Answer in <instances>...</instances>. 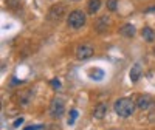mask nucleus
I'll return each instance as SVG.
<instances>
[{
  "instance_id": "nucleus-1",
  "label": "nucleus",
  "mask_w": 155,
  "mask_h": 130,
  "mask_svg": "<svg viewBox=\"0 0 155 130\" xmlns=\"http://www.w3.org/2000/svg\"><path fill=\"white\" fill-rule=\"evenodd\" d=\"M135 109H137V102H134L130 98H120L113 104L115 113L118 116H121V118H130L135 112Z\"/></svg>"
},
{
  "instance_id": "nucleus-2",
  "label": "nucleus",
  "mask_w": 155,
  "mask_h": 130,
  "mask_svg": "<svg viewBox=\"0 0 155 130\" xmlns=\"http://www.w3.org/2000/svg\"><path fill=\"white\" fill-rule=\"evenodd\" d=\"M85 12L81 9H73L71 12H68V17H67V27L71 30H79L85 25Z\"/></svg>"
},
{
  "instance_id": "nucleus-3",
  "label": "nucleus",
  "mask_w": 155,
  "mask_h": 130,
  "mask_svg": "<svg viewBox=\"0 0 155 130\" xmlns=\"http://www.w3.org/2000/svg\"><path fill=\"white\" fill-rule=\"evenodd\" d=\"M67 14V6L64 5V3H56L53 5L50 9H48V14H47V19L50 22H61L64 17H65Z\"/></svg>"
},
{
  "instance_id": "nucleus-4",
  "label": "nucleus",
  "mask_w": 155,
  "mask_h": 130,
  "mask_svg": "<svg viewBox=\"0 0 155 130\" xmlns=\"http://www.w3.org/2000/svg\"><path fill=\"white\" fill-rule=\"evenodd\" d=\"M74 54H76V59L78 60H87L90 59L93 54H95V48L90 45V44H82L76 48L74 51Z\"/></svg>"
},
{
  "instance_id": "nucleus-5",
  "label": "nucleus",
  "mask_w": 155,
  "mask_h": 130,
  "mask_svg": "<svg viewBox=\"0 0 155 130\" xmlns=\"http://www.w3.org/2000/svg\"><path fill=\"white\" fill-rule=\"evenodd\" d=\"M155 106V101L150 95H141L137 99V109H140L141 112H147Z\"/></svg>"
},
{
  "instance_id": "nucleus-6",
  "label": "nucleus",
  "mask_w": 155,
  "mask_h": 130,
  "mask_svg": "<svg viewBox=\"0 0 155 130\" xmlns=\"http://www.w3.org/2000/svg\"><path fill=\"white\" fill-rule=\"evenodd\" d=\"M65 113V107H64V102L61 99H53L50 104V115L53 118H61Z\"/></svg>"
},
{
  "instance_id": "nucleus-7",
  "label": "nucleus",
  "mask_w": 155,
  "mask_h": 130,
  "mask_svg": "<svg viewBox=\"0 0 155 130\" xmlns=\"http://www.w3.org/2000/svg\"><path fill=\"white\" fill-rule=\"evenodd\" d=\"M107 104H104V102H101V104H98V106L93 109V118H96V119H102L104 116L107 115Z\"/></svg>"
},
{
  "instance_id": "nucleus-8",
  "label": "nucleus",
  "mask_w": 155,
  "mask_h": 130,
  "mask_svg": "<svg viewBox=\"0 0 155 130\" xmlns=\"http://www.w3.org/2000/svg\"><path fill=\"white\" fill-rule=\"evenodd\" d=\"M135 33H137V30H135L134 25H130V23H126V25H123V27L120 28V34H121L123 37H127V39L134 37Z\"/></svg>"
},
{
  "instance_id": "nucleus-9",
  "label": "nucleus",
  "mask_w": 155,
  "mask_h": 130,
  "mask_svg": "<svg viewBox=\"0 0 155 130\" xmlns=\"http://www.w3.org/2000/svg\"><path fill=\"white\" fill-rule=\"evenodd\" d=\"M141 73H143L141 65H140V63H135L134 67L130 68V73H129V76H130V81H132V82H138L140 77H141Z\"/></svg>"
},
{
  "instance_id": "nucleus-10",
  "label": "nucleus",
  "mask_w": 155,
  "mask_h": 130,
  "mask_svg": "<svg viewBox=\"0 0 155 130\" xmlns=\"http://www.w3.org/2000/svg\"><path fill=\"white\" fill-rule=\"evenodd\" d=\"M109 25H110V17H107V16L99 17L98 22H96V31H98V33L106 31V30L109 28Z\"/></svg>"
},
{
  "instance_id": "nucleus-11",
  "label": "nucleus",
  "mask_w": 155,
  "mask_h": 130,
  "mask_svg": "<svg viewBox=\"0 0 155 130\" xmlns=\"http://www.w3.org/2000/svg\"><path fill=\"white\" fill-rule=\"evenodd\" d=\"M141 34H143V39H144V41L149 42V44H152V42L155 41V31H153L152 28H149V27H144L143 31H141Z\"/></svg>"
},
{
  "instance_id": "nucleus-12",
  "label": "nucleus",
  "mask_w": 155,
  "mask_h": 130,
  "mask_svg": "<svg viewBox=\"0 0 155 130\" xmlns=\"http://www.w3.org/2000/svg\"><path fill=\"white\" fill-rule=\"evenodd\" d=\"M99 8H101V0H88L87 9H88L90 14H96L99 11Z\"/></svg>"
},
{
  "instance_id": "nucleus-13",
  "label": "nucleus",
  "mask_w": 155,
  "mask_h": 130,
  "mask_svg": "<svg viewBox=\"0 0 155 130\" xmlns=\"http://www.w3.org/2000/svg\"><path fill=\"white\" fill-rule=\"evenodd\" d=\"M107 8H109V11H116V8H118V0H107Z\"/></svg>"
},
{
  "instance_id": "nucleus-14",
  "label": "nucleus",
  "mask_w": 155,
  "mask_h": 130,
  "mask_svg": "<svg viewBox=\"0 0 155 130\" xmlns=\"http://www.w3.org/2000/svg\"><path fill=\"white\" fill-rule=\"evenodd\" d=\"M19 2H20V0H6V5L11 6V8H14V6L19 5Z\"/></svg>"
},
{
  "instance_id": "nucleus-15",
  "label": "nucleus",
  "mask_w": 155,
  "mask_h": 130,
  "mask_svg": "<svg viewBox=\"0 0 155 130\" xmlns=\"http://www.w3.org/2000/svg\"><path fill=\"white\" fill-rule=\"evenodd\" d=\"M76 116H78V112H76V110H71V113H70V121H68L70 124H73V122H74Z\"/></svg>"
},
{
  "instance_id": "nucleus-16",
  "label": "nucleus",
  "mask_w": 155,
  "mask_h": 130,
  "mask_svg": "<svg viewBox=\"0 0 155 130\" xmlns=\"http://www.w3.org/2000/svg\"><path fill=\"white\" fill-rule=\"evenodd\" d=\"M41 128H44V125H30V127L23 128V130H41Z\"/></svg>"
},
{
  "instance_id": "nucleus-17",
  "label": "nucleus",
  "mask_w": 155,
  "mask_h": 130,
  "mask_svg": "<svg viewBox=\"0 0 155 130\" xmlns=\"http://www.w3.org/2000/svg\"><path fill=\"white\" fill-rule=\"evenodd\" d=\"M22 122H23V119H22V118H19V119H16V121H14V127H19V125H20Z\"/></svg>"
},
{
  "instance_id": "nucleus-18",
  "label": "nucleus",
  "mask_w": 155,
  "mask_h": 130,
  "mask_svg": "<svg viewBox=\"0 0 155 130\" xmlns=\"http://www.w3.org/2000/svg\"><path fill=\"white\" fill-rule=\"evenodd\" d=\"M152 53H153V54H155V48H153V50H152Z\"/></svg>"
},
{
  "instance_id": "nucleus-19",
  "label": "nucleus",
  "mask_w": 155,
  "mask_h": 130,
  "mask_svg": "<svg viewBox=\"0 0 155 130\" xmlns=\"http://www.w3.org/2000/svg\"><path fill=\"white\" fill-rule=\"evenodd\" d=\"M76 2H78V0H76Z\"/></svg>"
}]
</instances>
